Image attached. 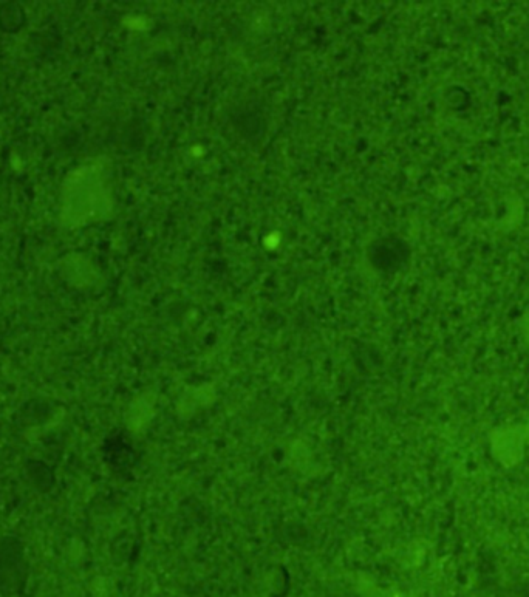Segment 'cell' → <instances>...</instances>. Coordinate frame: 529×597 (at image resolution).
<instances>
[{
  "label": "cell",
  "mask_w": 529,
  "mask_h": 597,
  "mask_svg": "<svg viewBox=\"0 0 529 597\" xmlns=\"http://www.w3.org/2000/svg\"><path fill=\"white\" fill-rule=\"evenodd\" d=\"M529 438V426L514 424L492 430L491 452L495 460L505 468H514L525 457L526 441Z\"/></svg>",
  "instance_id": "obj_2"
},
{
  "label": "cell",
  "mask_w": 529,
  "mask_h": 597,
  "mask_svg": "<svg viewBox=\"0 0 529 597\" xmlns=\"http://www.w3.org/2000/svg\"><path fill=\"white\" fill-rule=\"evenodd\" d=\"M113 211L107 164L90 161L73 169L62 183L59 220L65 228L78 229L109 219Z\"/></svg>",
  "instance_id": "obj_1"
},
{
  "label": "cell",
  "mask_w": 529,
  "mask_h": 597,
  "mask_svg": "<svg viewBox=\"0 0 529 597\" xmlns=\"http://www.w3.org/2000/svg\"><path fill=\"white\" fill-rule=\"evenodd\" d=\"M523 335H525L526 341L529 344V319L525 322V327H523Z\"/></svg>",
  "instance_id": "obj_3"
}]
</instances>
